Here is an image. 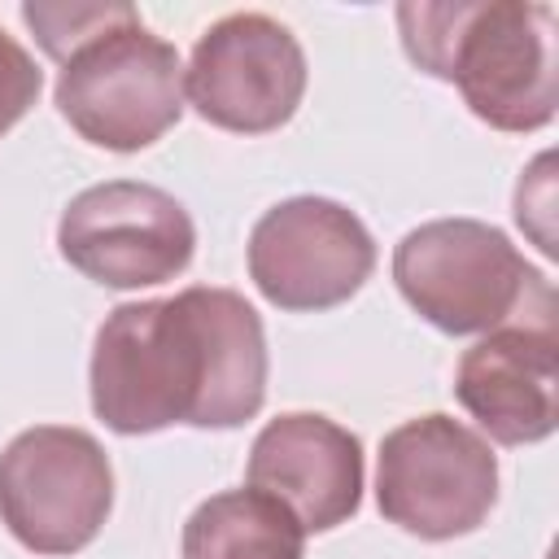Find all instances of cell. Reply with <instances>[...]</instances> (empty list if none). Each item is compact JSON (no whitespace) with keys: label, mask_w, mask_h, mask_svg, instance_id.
Masks as SVG:
<instances>
[{"label":"cell","mask_w":559,"mask_h":559,"mask_svg":"<svg viewBox=\"0 0 559 559\" xmlns=\"http://www.w3.org/2000/svg\"><path fill=\"white\" fill-rule=\"evenodd\" d=\"M393 284L445 336H485L507 323L555 328L550 280L480 218H432L406 231L393 249Z\"/></svg>","instance_id":"3"},{"label":"cell","mask_w":559,"mask_h":559,"mask_svg":"<svg viewBox=\"0 0 559 559\" xmlns=\"http://www.w3.org/2000/svg\"><path fill=\"white\" fill-rule=\"evenodd\" d=\"M39 87H44V74L35 57L0 26V135H9L31 114V105L39 100Z\"/></svg>","instance_id":"14"},{"label":"cell","mask_w":559,"mask_h":559,"mask_svg":"<svg viewBox=\"0 0 559 559\" xmlns=\"http://www.w3.org/2000/svg\"><path fill=\"white\" fill-rule=\"evenodd\" d=\"M306 528L262 489H223L183 524V559H301Z\"/></svg>","instance_id":"12"},{"label":"cell","mask_w":559,"mask_h":559,"mask_svg":"<svg viewBox=\"0 0 559 559\" xmlns=\"http://www.w3.org/2000/svg\"><path fill=\"white\" fill-rule=\"evenodd\" d=\"M249 489L284 502L306 533L345 524L362 502V441L328 415L288 411L249 445Z\"/></svg>","instance_id":"10"},{"label":"cell","mask_w":559,"mask_h":559,"mask_svg":"<svg viewBox=\"0 0 559 559\" xmlns=\"http://www.w3.org/2000/svg\"><path fill=\"white\" fill-rule=\"evenodd\" d=\"M61 258L105 288H153L188 271L197 227L188 210L135 179H109L83 188L57 223Z\"/></svg>","instance_id":"7"},{"label":"cell","mask_w":559,"mask_h":559,"mask_svg":"<svg viewBox=\"0 0 559 559\" xmlns=\"http://www.w3.org/2000/svg\"><path fill=\"white\" fill-rule=\"evenodd\" d=\"M57 109L87 144L140 153L183 114V61L140 17L118 22L61 61Z\"/></svg>","instance_id":"4"},{"label":"cell","mask_w":559,"mask_h":559,"mask_svg":"<svg viewBox=\"0 0 559 559\" xmlns=\"http://www.w3.org/2000/svg\"><path fill=\"white\" fill-rule=\"evenodd\" d=\"M87 380L96 419L122 437L170 424L240 428L266 402V332L231 288L127 301L96 328Z\"/></svg>","instance_id":"1"},{"label":"cell","mask_w":559,"mask_h":559,"mask_svg":"<svg viewBox=\"0 0 559 559\" xmlns=\"http://www.w3.org/2000/svg\"><path fill=\"white\" fill-rule=\"evenodd\" d=\"M498 502V454L467 424L432 411L380 441L376 507L419 542L476 533Z\"/></svg>","instance_id":"5"},{"label":"cell","mask_w":559,"mask_h":559,"mask_svg":"<svg viewBox=\"0 0 559 559\" xmlns=\"http://www.w3.org/2000/svg\"><path fill=\"white\" fill-rule=\"evenodd\" d=\"M183 96L210 127L266 135L284 127L306 96V52L275 17L227 13L197 39Z\"/></svg>","instance_id":"8"},{"label":"cell","mask_w":559,"mask_h":559,"mask_svg":"<svg viewBox=\"0 0 559 559\" xmlns=\"http://www.w3.org/2000/svg\"><path fill=\"white\" fill-rule=\"evenodd\" d=\"M406 57L459 87L493 131H542L555 118V9L537 0H406Z\"/></svg>","instance_id":"2"},{"label":"cell","mask_w":559,"mask_h":559,"mask_svg":"<svg viewBox=\"0 0 559 559\" xmlns=\"http://www.w3.org/2000/svg\"><path fill=\"white\" fill-rule=\"evenodd\" d=\"M454 397L498 445L546 441L559 424L555 328L507 323L485 332L459 358Z\"/></svg>","instance_id":"11"},{"label":"cell","mask_w":559,"mask_h":559,"mask_svg":"<svg viewBox=\"0 0 559 559\" xmlns=\"http://www.w3.org/2000/svg\"><path fill=\"white\" fill-rule=\"evenodd\" d=\"M140 17L131 4H118V0H70V4H44V0H26L22 4V22L35 31L39 48L52 57V61H66L74 48H83L87 39H96L100 31L118 26V22H131Z\"/></svg>","instance_id":"13"},{"label":"cell","mask_w":559,"mask_h":559,"mask_svg":"<svg viewBox=\"0 0 559 559\" xmlns=\"http://www.w3.org/2000/svg\"><path fill=\"white\" fill-rule=\"evenodd\" d=\"M114 507V467L83 428L35 424L0 454V520L35 555H74L96 542Z\"/></svg>","instance_id":"6"},{"label":"cell","mask_w":559,"mask_h":559,"mask_svg":"<svg viewBox=\"0 0 559 559\" xmlns=\"http://www.w3.org/2000/svg\"><path fill=\"white\" fill-rule=\"evenodd\" d=\"M376 271V240L328 197H288L249 231V280L280 310H332Z\"/></svg>","instance_id":"9"}]
</instances>
